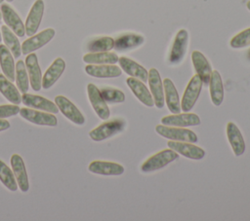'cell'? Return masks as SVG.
Masks as SVG:
<instances>
[{
    "instance_id": "obj_1",
    "label": "cell",
    "mask_w": 250,
    "mask_h": 221,
    "mask_svg": "<svg viewBox=\"0 0 250 221\" xmlns=\"http://www.w3.org/2000/svg\"><path fill=\"white\" fill-rule=\"evenodd\" d=\"M126 126L124 119L115 118L105 121L89 132V136L94 141H103L119 132H121Z\"/></svg>"
},
{
    "instance_id": "obj_2",
    "label": "cell",
    "mask_w": 250,
    "mask_h": 221,
    "mask_svg": "<svg viewBox=\"0 0 250 221\" xmlns=\"http://www.w3.org/2000/svg\"><path fill=\"white\" fill-rule=\"evenodd\" d=\"M156 132L169 139L175 141H185V142H191L195 143L198 141L197 135L190 129L179 127H171L165 125H157L155 127Z\"/></svg>"
},
{
    "instance_id": "obj_3",
    "label": "cell",
    "mask_w": 250,
    "mask_h": 221,
    "mask_svg": "<svg viewBox=\"0 0 250 221\" xmlns=\"http://www.w3.org/2000/svg\"><path fill=\"white\" fill-rule=\"evenodd\" d=\"M179 158V154L172 149H164L160 152H157L153 156L149 157L141 166V170L143 172H152L156 171L171 162L177 160Z\"/></svg>"
},
{
    "instance_id": "obj_4",
    "label": "cell",
    "mask_w": 250,
    "mask_h": 221,
    "mask_svg": "<svg viewBox=\"0 0 250 221\" xmlns=\"http://www.w3.org/2000/svg\"><path fill=\"white\" fill-rule=\"evenodd\" d=\"M202 86H203V83L197 74H195L189 80V82L184 92V94L182 97V102H181V109L184 112H189L191 110V108L194 106V104L200 94Z\"/></svg>"
},
{
    "instance_id": "obj_5",
    "label": "cell",
    "mask_w": 250,
    "mask_h": 221,
    "mask_svg": "<svg viewBox=\"0 0 250 221\" xmlns=\"http://www.w3.org/2000/svg\"><path fill=\"white\" fill-rule=\"evenodd\" d=\"M20 115L21 118L38 126L56 127L58 125V119L55 114L40 111L38 109L23 107L20 109Z\"/></svg>"
},
{
    "instance_id": "obj_6",
    "label": "cell",
    "mask_w": 250,
    "mask_h": 221,
    "mask_svg": "<svg viewBox=\"0 0 250 221\" xmlns=\"http://www.w3.org/2000/svg\"><path fill=\"white\" fill-rule=\"evenodd\" d=\"M55 33H56L55 29L47 28L37 34L30 36L29 38L24 40L23 43L21 44V54L28 55L42 48L53 39V37L55 36Z\"/></svg>"
},
{
    "instance_id": "obj_7",
    "label": "cell",
    "mask_w": 250,
    "mask_h": 221,
    "mask_svg": "<svg viewBox=\"0 0 250 221\" xmlns=\"http://www.w3.org/2000/svg\"><path fill=\"white\" fill-rule=\"evenodd\" d=\"M87 92H88V97L90 100V103L95 110L96 114L98 117L102 120H107L110 115L109 108L104 99V97L101 94L100 89L92 83L88 84L87 86Z\"/></svg>"
},
{
    "instance_id": "obj_8",
    "label": "cell",
    "mask_w": 250,
    "mask_h": 221,
    "mask_svg": "<svg viewBox=\"0 0 250 221\" xmlns=\"http://www.w3.org/2000/svg\"><path fill=\"white\" fill-rule=\"evenodd\" d=\"M55 103L58 106L59 110L75 125H83L85 123V118L80 110L65 96L57 95L55 97Z\"/></svg>"
},
{
    "instance_id": "obj_9",
    "label": "cell",
    "mask_w": 250,
    "mask_h": 221,
    "mask_svg": "<svg viewBox=\"0 0 250 221\" xmlns=\"http://www.w3.org/2000/svg\"><path fill=\"white\" fill-rule=\"evenodd\" d=\"M2 18L5 21L6 25L19 37H23L25 35V28L24 24L21 21L20 16L17 12L9 5V4H2L0 7Z\"/></svg>"
},
{
    "instance_id": "obj_10",
    "label": "cell",
    "mask_w": 250,
    "mask_h": 221,
    "mask_svg": "<svg viewBox=\"0 0 250 221\" xmlns=\"http://www.w3.org/2000/svg\"><path fill=\"white\" fill-rule=\"evenodd\" d=\"M167 146L177 152L179 155L191 160H200L205 155V151L202 148L194 145L191 142L168 140Z\"/></svg>"
},
{
    "instance_id": "obj_11",
    "label": "cell",
    "mask_w": 250,
    "mask_h": 221,
    "mask_svg": "<svg viewBox=\"0 0 250 221\" xmlns=\"http://www.w3.org/2000/svg\"><path fill=\"white\" fill-rule=\"evenodd\" d=\"M188 34L186 29H180L176 34L174 39L170 54H169V62L171 64H178L184 58L187 48H188Z\"/></svg>"
},
{
    "instance_id": "obj_12",
    "label": "cell",
    "mask_w": 250,
    "mask_h": 221,
    "mask_svg": "<svg viewBox=\"0 0 250 221\" xmlns=\"http://www.w3.org/2000/svg\"><path fill=\"white\" fill-rule=\"evenodd\" d=\"M21 102L27 107H31V108L38 109L41 111L49 112L52 114H57L59 112V108L55 102H53L41 95L24 92L21 95Z\"/></svg>"
},
{
    "instance_id": "obj_13",
    "label": "cell",
    "mask_w": 250,
    "mask_h": 221,
    "mask_svg": "<svg viewBox=\"0 0 250 221\" xmlns=\"http://www.w3.org/2000/svg\"><path fill=\"white\" fill-rule=\"evenodd\" d=\"M150 93L153 97L154 105L157 108H162L164 106V89H163V83L160 77V74L156 68H150L148 71V77H147Z\"/></svg>"
},
{
    "instance_id": "obj_14",
    "label": "cell",
    "mask_w": 250,
    "mask_h": 221,
    "mask_svg": "<svg viewBox=\"0 0 250 221\" xmlns=\"http://www.w3.org/2000/svg\"><path fill=\"white\" fill-rule=\"evenodd\" d=\"M43 13H44V2L43 0H36L25 20L24 23V28H25V34L27 36H32L36 33V31L39 28V25L41 23L42 18H43Z\"/></svg>"
},
{
    "instance_id": "obj_15",
    "label": "cell",
    "mask_w": 250,
    "mask_h": 221,
    "mask_svg": "<svg viewBox=\"0 0 250 221\" xmlns=\"http://www.w3.org/2000/svg\"><path fill=\"white\" fill-rule=\"evenodd\" d=\"M161 123L165 126L186 128L191 126H198L200 124V118L195 113L184 112L165 116L161 119Z\"/></svg>"
},
{
    "instance_id": "obj_16",
    "label": "cell",
    "mask_w": 250,
    "mask_h": 221,
    "mask_svg": "<svg viewBox=\"0 0 250 221\" xmlns=\"http://www.w3.org/2000/svg\"><path fill=\"white\" fill-rule=\"evenodd\" d=\"M25 67L27 70L29 83L31 85V88L33 91L38 92L42 88V74L41 69L39 66L38 58L36 54L30 53L27 55L25 58Z\"/></svg>"
},
{
    "instance_id": "obj_17",
    "label": "cell",
    "mask_w": 250,
    "mask_h": 221,
    "mask_svg": "<svg viewBox=\"0 0 250 221\" xmlns=\"http://www.w3.org/2000/svg\"><path fill=\"white\" fill-rule=\"evenodd\" d=\"M11 166L16 177L19 188L25 193L29 190L28 176L25 169V165L22 158L19 154H13L11 157Z\"/></svg>"
},
{
    "instance_id": "obj_18",
    "label": "cell",
    "mask_w": 250,
    "mask_h": 221,
    "mask_svg": "<svg viewBox=\"0 0 250 221\" xmlns=\"http://www.w3.org/2000/svg\"><path fill=\"white\" fill-rule=\"evenodd\" d=\"M126 83H127V86L132 91V92L134 93V95L143 104H145L147 107H152L154 105L153 97L143 81L134 77H129L126 79Z\"/></svg>"
},
{
    "instance_id": "obj_19",
    "label": "cell",
    "mask_w": 250,
    "mask_h": 221,
    "mask_svg": "<svg viewBox=\"0 0 250 221\" xmlns=\"http://www.w3.org/2000/svg\"><path fill=\"white\" fill-rule=\"evenodd\" d=\"M191 61L196 74L200 77L203 85H208L212 73V67L208 59L201 52L193 51L191 54Z\"/></svg>"
},
{
    "instance_id": "obj_20",
    "label": "cell",
    "mask_w": 250,
    "mask_h": 221,
    "mask_svg": "<svg viewBox=\"0 0 250 221\" xmlns=\"http://www.w3.org/2000/svg\"><path fill=\"white\" fill-rule=\"evenodd\" d=\"M85 72L96 78H116L121 75L122 70L115 64H88Z\"/></svg>"
},
{
    "instance_id": "obj_21",
    "label": "cell",
    "mask_w": 250,
    "mask_h": 221,
    "mask_svg": "<svg viewBox=\"0 0 250 221\" xmlns=\"http://www.w3.org/2000/svg\"><path fill=\"white\" fill-rule=\"evenodd\" d=\"M64 69V60L62 57H57L46 70L45 74L42 76V88L45 90L50 89L59 80Z\"/></svg>"
},
{
    "instance_id": "obj_22",
    "label": "cell",
    "mask_w": 250,
    "mask_h": 221,
    "mask_svg": "<svg viewBox=\"0 0 250 221\" xmlns=\"http://www.w3.org/2000/svg\"><path fill=\"white\" fill-rule=\"evenodd\" d=\"M89 171L101 175H121L124 172L123 166L107 161H93L88 166Z\"/></svg>"
},
{
    "instance_id": "obj_23",
    "label": "cell",
    "mask_w": 250,
    "mask_h": 221,
    "mask_svg": "<svg viewBox=\"0 0 250 221\" xmlns=\"http://www.w3.org/2000/svg\"><path fill=\"white\" fill-rule=\"evenodd\" d=\"M118 62L121 69L129 76L137 78L143 82L147 81L148 71L135 60L126 56H121L118 58Z\"/></svg>"
},
{
    "instance_id": "obj_24",
    "label": "cell",
    "mask_w": 250,
    "mask_h": 221,
    "mask_svg": "<svg viewBox=\"0 0 250 221\" xmlns=\"http://www.w3.org/2000/svg\"><path fill=\"white\" fill-rule=\"evenodd\" d=\"M163 89H164V99L166 101L167 107L173 114H178L181 112V102L179 93L174 83L169 79L165 78L163 80Z\"/></svg>"
},
{
    "instance_id": "obj_25",
    "label": "cell",
    "mask_w": 250,
    "mask_h": 221,
    "mask_svg": "<svg viewBox=\"0 0 250 221\" xmlns=\"http://www.w3.org/2000/svg\"><path fill=\"white\" fill-rule=\"evenodd\" d=\"M227 136L234 155L241 156L245 151V141L240 129L233 122H229L227 125Z\"/></svg>"
},
{
    "instance_id": "obj_26",
    "label": "cell",
    "mask_w": 250,
    "mask_h": 221,
    "mask_svg": "<svg viewBox=\"0 0 250 221\" xmlns=\"http://www.w3.org/2000/svg\"><path fill=\"white\" fill-rule=\"evenodd\" d=\"M145 42L144 36L137 33H124L114 40V49L119 52L138 48Z\"/></svg>"
},
{
    "instance_id": "obj_27",
    "label": "cell",
    "mask_w": 250,
    "mask_h": 221,
    "mask_svg": "<svg viewBox=\"0 0 250 221\" xmlns=\"http://www.w3.org/2000/svg\"><path fill=\"white\" fill-rule=\"evenodd\" d=\"M0 66L3 74L11 81L16 80V66L14 62V56L10 50L0 44Z\"/></svg>"
},
{
    "instance_id": "obj_28",
    "label": "cell",
    "mask_w": 250,
    "mask_h": 221,
    "mask_svg": "<svg viewBox=\"0 0 250 221\" xmlns=\"http://www.w3.org/2000/svg\"><path fill=\"white\" fill-rule=\"evenodd\" d=\"M208 85H209L210 96L213 104L216 106L221 105L224 100V86H223L222 77L217 70H212Z\"/></svg>"
},
{
    "instance_id": "obj_29",
    "label": "cell",
    "mask_w": 250,
    "mask_h": 221,
    "mask_svg": "<svg viewBox=\"0 0 250 221\" xmlns=\"http://www.w3.org/2000/svg\"><path fill=\"white\" fill-rule=\"evenodd\" d=\"M0 92L13 104L19 105L21 102L19 89L4 74H0Z\"/></svg>"
},
{
    "instance_id": "obj_30",
    "label": "cell",
    "mask_w": 250,
    "mask_h": 221,
    "mask_svg": "<svg viewBox=\"0 0 250 221\" xmlns=\"http://www.w3.org/2000/svg\"><path fill=\"white\" fill-rule=\"evenodd\" d=\"M1 35L5 46L10 50L13 56L16 58L20 57L21 55V45L17 35L7 25L1 26Z\"/></svg>"
},
{
    "instance_id": "obj_31",
    "label": "cell",
    "mask_w": 250,
    "mask_h": 221,
    "mask_svg": "<svg viewBox=\"0 0 250 221\" xmlns=\"http://www.w3.org/2000/svg\"><path fill=\"white\" fill-rule=\"evenodd\" d=\"M118 58L115 53L100 52L84 55L83 61L88 64H115L118 62Z\"/></svg>"
},
{
    "instance_id": "obj_32",
    "label": "cell",
    "mask_w": 250,
    "mask_h": 221,
    "mask_svg": "<svg viewBox=\"0 0 250 221\" xmlns=\"http://www.w3.org/2000/svg\"><path fill=\"white\" fill-rule=\"evenodd\" d=\"M114 47V40L109 36H100L92 39L87 44V51L90 53L109 52Z\"/></svg>"
},
{
    "instance_id": "obj_33",
    "label": "cell",
    "mask_w": 250,
    "mask_h": 221,
    "mask_svg": "<svg viewBox=\"0 0 250 221\" xmlns=\"http://www.w3.org/2000/svg\"><path fill=\"white\" fill-rule=\"evenodd\" d=\"M16 83L17 88L21 92L24 93L28 91L29 78L23 60H18L16 64Z\"/></svg>"
},
{
    "instance_id": "obj_34",
    "label": "cell",
    "mask_w": 250,
    "mask_h": 221,
    "mask_svg": "<svg viewBox=\"0 0 250 221\" xmlns=\"http://www.w3.org/2000/svg\"><path fill=\"white\" fill-rule=\"evenodd\" d=\"M0 181L12 192H16L19 187L13 170L2 160H0Z\"/></svg>"
},
{
    "instance_id": "obj_35",
    "label": "cell",
    "mask_w": 250,
    "mask_h": 221,
    "mask_svg": "<svg viewBox=\"0 0 250 221\" xmlns=\"http://www.w3.org/2000/svg\"><path fill=\"white\" fill-rule=\"evenodd\" d=\"M100 92L106 103H120L125 100L124 92L118 89L111 87H102Z\"/></svg>"
},
{
    "instance_id": "obj_36",
    "label": "cell",
    "mask_w": 250,
    "mask_h": 221,
    "mask_svg": "<svg viewBox=\"0 0 250 221\" xmlns=\"http://www.w3.org/2000/svg\"><path fill=\"white\" fill-rule=\"evenodd\" d=\"M229 45L233 49H241L250 45V27L234 35L231 38Z\"/></svg>"
},
{
    "instance_id": "obj_37",
    "label": "cell",
    "mask_w": 250,
    "mask_h": 221,
    "mask_svg": "<svg viewBox=\"0 0 250 221\" xmlns=\"http://www.w3.org/2000/svg\"><path fill=\"white\" fill-rule=\"evenodd\" d=\"M20 107L17 104H3L0 105V119L13 117L20 113Z\"/></svg>"
},
{
    "instance_id": "obj_38",
    "label": "cell",
    "mask_w": 250,
    "mask_h": 221,
    "mask_svg": "<svg viewBox=\"0 0 250 221\" xmlns=\"http://www.w3.org/2000/svg\"><path fill=\"white\" fill-rule=\"evenodd\" d=\"M10 122L5 119H0V131L8 129L10 128Z\"/></svg>"
},
{
    "instance_id": "obj_39",
    "label": "cell",
    "mask_w": 250,
    "mask_h": 221,
    "mask_svg": "<svg viewBox=\"0 0 250 221\" xmlns=\"http://www.w3.org/2000/svg\"><path fill=\"white\" fill-rule=\"evenodd\" d=\"M246 7H247V9L250 11V1H248V2L246 3Z\"/></svg>"
},
{
    "instance_id": "obj_40",
    "label": "cell",
    "mask_w": 250,
    "mask_h": 221,
    "mask_svg": "<svg viewBox=\"0 0 250 221\" xmlns=\"http://www.w3.org/2000/svg\"><path fill=\"white\" fill-rule=\"evenodd\" d=\"M248 58L250 59V50H249V52H248Z\"/></svg>"
},
{
    "instance_id": "obj_41",
    "label": "cell",
    "mask_w": 250,
    "mask_h": 221,
    "mask_svg": "<svg viewBox=\"0 0 250 221\" xmlns=\"http://www.w3.org/2000/svg\"><path fill=\"white\" fill-rule=\"evenodd\" d=\"M1 18H2V14H1V10H0V20H1Z\"/></svg>"
},
{
    "instance_id": "obj_42",
    "label": "cell",
    "mask_w": 250,
    "mask_h": 221,
    "mask_svg": "<svg viewBox=\"0 0 250 221\" xmlns=\"http://www.w3.org/2000/svg\"><path fill=\"white\" fill-rule=\"evenodd\" d=\"M1 40H2V35H1V32H0V42H1Z\"/></svg>"
},
{
    "instance_id": "obj_43",
    "label": "cell",
    "mask_w": 250,
    "mask_h": 221,
    "mask_svg": "<svg viewBox=\"0 0 250 221\" xmlns=\"http://www.w3.org/2000/svg\"><path fill=\"white\" fill-rule=\"evenodd\" d=\"M8 2H12V1H14V0H7Z\"/></svg>"
},
{
    "instance_id": "obj_44",
    "label": "cell",
    "mask_w": 250,
    "mask_h": 221,
    "mask_svg": "<svg viewBox=\"0 0 250 221\" xmlns=\"http://www.w3.org/2000/svg\"><path fill=\"white\" fill-rule=\"evenodd\" d=\"M3 1H4V0H0V3H2V2H3Z\"/></svg>"
}]
</instances>
